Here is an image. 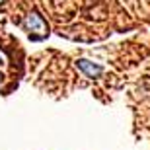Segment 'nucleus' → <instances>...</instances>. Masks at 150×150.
Masks as SVG:
<instances>
[{
    "instance_id": "obj_1",
    "label": "nucleus",
    "mask_w": 150,
    "mask_h": 150,
    "mask_svg": "<svg viewBox=\"0 0 150 150\" xmlns=\"http://www.w3.org/2000/svg\"><path fill=\"white\" fill-rule=\"evenodd\" d=\"M22 28L28 31L29 35L33 39H41L47 35V31H49V28H47V22L43 20V16L41 14H37V12H29L28 16H25V20H23Z\"/></svg>"
},
{
    "instance_id": "obj_2",
    "label": "nucleus",
    "mask_w": 150,
    "mask_h": 150,
    "mask_svg": "<svg viewBox=\"0 0 150 150\" xmlns=\"http://www.w3.org/2000/svg\"><path fill=\"white\" fill-rule=\"evenodd\" d=\"M76 67L82 70L84 74L88 78H100L101 74H103V67L101 64H98V62H92L88 61V59H78L76 61Z\"/></svg>"
},
{
    "instance_id": "obj_3",
    "label": "nucleus",
    "mask_w": 150,
    "mask_h": 150,
    "mask_svg": "<svg viewBox=\"0 0 150 150\" xmlns=\"http://www.w3.org/2000/svg\"><path fill=\"white\" fill-rule=\"evenodd\" d=\"M2 78H4V76H2V72H0V82H2Z\"/></svg>"
},
{
    "instance_id": "obj_4",
    "label": "nucleus",
    "mask_w": 150,
    "mask_h": 150,
    "mask_svg": "<svg viewBox=\"0 0 150 150\" xmlns=\"http://www.w3.org/2000/svg\"><path fill=\"white\" fill-rule=\"evenodd\" d=\"M2 2H4V0H0V4H2Z\"/></svg>"
},
{
    "instance_id": "obj_5",
    "label": "nucleus",
    "mask_w": 150,
    "mask_h": 150,
    "mask_svg": "<svg viewBox=\"0 0 150 150\" xmlns=\"http://www.w3.org/2000/svg\"><path fill=\"white\" fill-rule=\"evenodd\" d=\"M0 64H2V59H0Z\"/></svg>"
}]
</instances>
